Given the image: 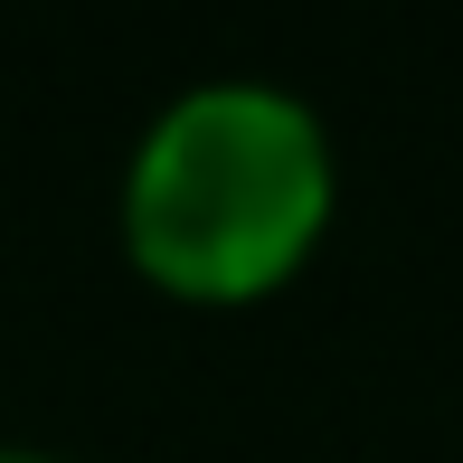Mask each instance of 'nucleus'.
I'll return each mask as SVG.
<instances>
[{"instance_id":"f257e3e1","label":"nucleus","mask_w":463,"mask_h":463,"mask_svg":"<svg viewBox=\"0 0 463 463\" xmlns=\"http://www.w3.org/2000/svg\"><path fill=\"white\" fill-rule=\"evenodd\" d=\"M341 161L303 95L218 76L152 114L123 171V246L180 303H265L331 237Z\"/></svg>"},{"instance_id":"f03ea898","label":"nucleus","mask_w":463,"mask_h":463,"mask_svg":"<svg viewBox=\"0 0 463 463\" xmlns=\"http://www.w3.org/2000/svg\"><path fill=\"white\" fill-rule=\"evenodd\" d=\"M0 463H57V454H29V445H0Z\"/></svg>"}]
</instances>
